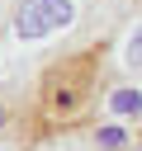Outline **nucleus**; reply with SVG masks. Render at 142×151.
<instances>
[{
	"label": "nucleus",
	"instance_id": "2",
	"mask_svg": "<svg viewBox=\"0 0 142 151\" xmlns=\"http://www.w3.org/2000/svg\"><path fill=\"white\" fill-rule=\"evenodd\" d=\"M90 90H95V76H90V57H76V61H62L52 66L47 85H43V109L47 118L57 123H76L90 104Z\"/></svg>",
	"mask_w": 142,
	"mask_h": 151
},
{
	"label": "nucleus",
	"instance_id": "6",
	"mask_svg": "<svg viewBox=\"0 0 142 151\" xmlns=\"http://www.w3.org/2000/svg\"><path fill=\"white\" fill-rule=\"evenodd\" d=\"M0 123H5V109H0Z\"/></svg>",
	"mask_w": 142,
	"mask_h": 151
},
{
	"label": "nucleus",
	"instance_id": "5",
	"mask_svg": "<svg viewBox=\"0 0 142 151\" xmlns=\"http://www.w3.org/2000/svg\"><path fill=\"white\" fill-rule=\"evenodd\" d=\"M90 137H95V151H123V146H128V132H123L118 123H104V127H95Z\"/></svg>",
	"mask_w": 142,
	"mask_h": 151
},
{
	"label": "nucleus",
	"instance_id": "1",
	"mask_svg": "<svg viewBox=\"0 0 142 151\" xmlns=\"http://www.w3.org/2000/svg\"><path fill=\"white\" fill-rule=\"evenodd\" d=\"M80 19V0H14L9 9V38L24 47L52 42Z\"/></svg>",
	"mask_w": 142,
	"mask_h": 151
},
{
	"label": "nucleus",
	"instance_id": "4",
	"mask_svg": "<svg viewBox=\"0 0 142 151\" xmlns=\"http://www.w3.org/2000/svg\"><path fill=\"white\" fill-rule=\"evenodd\" d=\"M118 61H123V71H128V76H142V19H133V24H128L123 47H118Z\"/></svg>",
	"mask_w": 142,
	"mask_h": 151
},
{
	"label": "nucleus",
	"instance_id": "3",
	"mask_svg": "<svg viewBox=\"0 0 142 151\" xmlns=\"http://www.w3.org/2000/svg\"><path fill=\"white\" fill-rule=\"evenodd\" d=\"M109 113H114V123H142V90L137 85H114L109 90Z\"/></svg>",
	"mask_w": 142,
	"mask_h": 151
}]
</instances>
